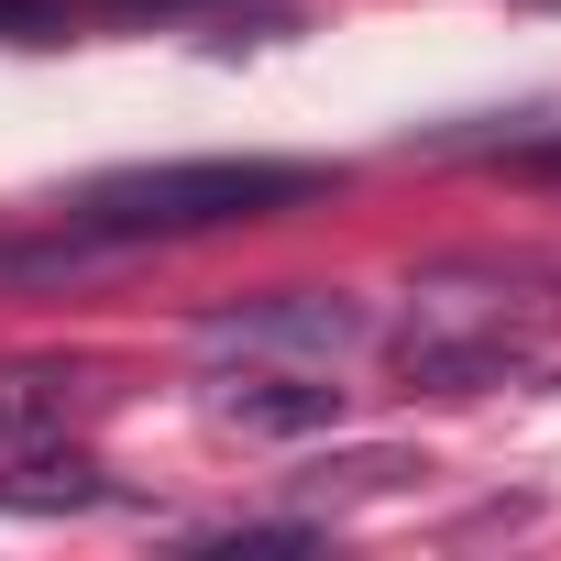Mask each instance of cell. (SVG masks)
Wrapping results in <instances>:
<instances>
[{
  "mask_svg": "<svg viewBox=\"0 0 561 561\" xmlns=\"http://www.w3.org/2000/svg\"><path fill=\"white\" fill-rule=\"evenodd\" d=\"M220 419L231 430H264V440H298V430H331L342 419V386L331 364H253L220 386Z\"/></svg>",
  "mask_w": 561,
  "mask_h": 561,
  "instance_id": "cell-3",
  "label": "cell"
},
{
  "mask_svg": "<svg viewBox=\"0 0 561 561\" xmlns=\"http://www.w3.org/2000/svg\"><path fill=\"white\" fill-rule=\"evenodd\" d=\"M0 34H12V45H45V34H67V0H0Z\"/></svg>",
  "mask_w": 561,
  "mask_h": 561,
  "instance_id": "cell-6",
  "label": "cell"
},
{
  "mask_svg": "<svg viewBox=\"0 0 561 561\" xmlns=\"http://www.w3.org/2000/svg\"><path fill=\"white\" fill-rule=\"evenodd\" d=\"M539 154H550V165H561V133H550V144H539Z\"/></svg>",
  "mask_w": 561,
  "mask_h": 561,
  "instance_id": "cell-8",
  "label": "cell"
},
{
  "mask_svg": "<svg viewBox=\"0 0 561 561\" xmlns=\"http://www.w3.org/2000/svg\"><path fill=\"white\" fill-rule=\"evenodd\" d=\"M67 430V375L56 364H12L0 375V451H34Z\"/></svg>",
  "mask_w": 561,
  "mask_h": 561,
  "instance_id": "cell-5",
  "label": "cell"
},
{
  "mask_svg": "<svg viewBox=\"0 0 561 561\" xmlns=\"http://www.w3.org/2000/svg\"><path fill=\"white\" fill-rule=\"evenodd\" d=\"M375 320H364V298H320V287H287V298H242V309H220L209 320V342H242V353H298V364H331V353H353Z\"/></svg>",
  "mask_w": 561,
  "mask_h": 561,
  "instance_id": "cell-2",
  "label": "cell"
},
{
  "mask_svg": "<svg viewBox=\"0 0 561 561\" xmlns=\"http://www.w3.org/2000/svg\"><path fill=\"white\" fill-rule=\"evenodd\" d=\"M111 12H209V0H111Z\"/></svg>",
  "mask_w": 561,
  "mask_h": 561,
  "instance_id": "cell-7",
  "label": "cell"
},
{
  "mask_svg": "<svg viewBox=\"0 0 561 561\" xmlns=\"http://www.w3.org/2000/svg\"><path fill=\"white\" fill-rule=\"evenodd\" d=\"M397 364H408V386H440V397H484V386H528L539 375V353L506 342V331H419Z\"/></svg>",
  "mask_w": 561,
  "mask_h": 561,
  "instance_id": "cell-4",
  "label": "cell"
},
{
  "mask_svg": "<svg viewBox=\"0 0 561 561\" xmlns=\"http://www.w3.org/2000/svg\"><path fill=\"white\" fill-rule=\"evenodd\" d=\"M331 176L320 165H275V154H198V165H133V176H100L67 220L89 242H187V231H231V220H275L320 198Z\"/></svg>",
  "mask_w": 561,
  "mask_h": 561,
  "instance_id": "cell-1",
  "label": "cell"
}]
</instances>
